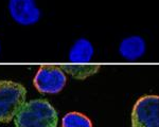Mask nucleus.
I'll use <instances>...</instances> for the list:
<instances>
[{
  "label": "nucleus",
  "mask_w": 159,
  "mask_h": 127,
  "mask_svg": "<svg viewBox=\"0 0 159 127\" xmlns=\"http://www.w3.org/2000/svg\"><path fill=\"white\" fill-rule=\"evenodd\" d=\"M61 70L65 73H68L73 78L83 81L91 75H94L98 73L101 67L97 65L86 66V65H63L61 66Z\"/></svg>",
  "instance_id": "8"
},
{
  "label": "nucleus",
  "mask_w": 159,
  "mask_h": 127,
  "mask_svg": "<svg viewBox=\"0 0 159 127\" xmlns=\"http://www.w3.org/2000/svg\"><path fill=\"white\" fill-rule=\"evenodd\" d=\"M25 100L27 89L22 84L10 80L0 81V123H11Z\"/></svg>",
  "instance_id": "2"
},
{
  "label": "nucleus",
  "mask_w": 159,
  "mask_h": 127,
  "mask_svg": "<svg viewBox=\"0 0 159 127\" xmlns=\"http://www.w3.org/2000/svg\"><path fill=\"white\" fill-rule=\"evenodd\" d=\"M119 54L124 59L134 62L139 59L147 52V42L140 35L125 37L119 45Z\"/></svg>",
  "instance_id": "6"
},
{
  "label": "nucleus",
  "mask_w": 159,
  "mask_h": 127,
  "mask_svg": "<svg viewBox=\"0 0 159 127\" xmlns=\"http://www.w3.org/2000/svg\"><path fill=\"white\" fill-rule=\"evenodd\" d=\"M67 84V76L61 67L54 65H43L33 78V85L39 93L56 94Z\"/></svg>",
  "instance_id": "3"
},
{
  "label": "nucleus",
  "mask_w": 159,
  "mask_h": 127,
  "mask_svg": "<svg viewBox=\"0 0 159 127\" xmlns=\"http://www.w3.org/2000/svg\"><path fill=\"white\" fill-rule=\"evenodd\" d=\"M58 114L43 99L25 102L14 118L15 127H57Z\"/></svg>",
  "instance_id": "1"
},
{
  "label": "nucleus",
  "mask_w": 159,
  "mask_h": 127,
  "mask_svg": "<svg viewBox=\"0 0 159 127\" xmlns=\"http://www.w3.org/2000/svg\"><path fill=\"white\" fill-rule=\"evenodd\" d=\"M61 127H93L92 122L87 116L78 111H71L61 119Z\"/></svg>",
  "instance_id": "9"
},
{
  "label": "nucleus",
  "mask_w": 159,
  "mask_h": 127,
  "mask_svg": "<svg viewBox=\"0 0 159 127\" xmlns=\"http://www.w3.org/2000/svg\"><path fill=\"white\" fill-rule=\"evenodd\" d=\"M0 52H1V42H0Z\"/></svg>",
  "instance_id": "10"
},
{
  "label": "nucleus",
  "mask_w": 159,
  "mask_h": 127,
  "mask_svg": "<svg viewBox=\"0 0 159 127\" xmlns=\"http://www.w3.org/2000/svg\"><path fill=\"white\" fill-rule=\"evenodd\" d=\"M94 54V48L90 40L85 37H80L70 47L68 59L70 63H89Z\"/></svg>",
  "instance_id": "7"
},
{
  "label": "nucleus",
  "mask_w": 159,
  "mask_h": 127,
  "mask_svg": "<svg viewBox=\"0 0 159 127\" xmlns=\"http://www.w3.org/2000/svg\"><path fill=\"white\" fill-rule=\"evenodd\" d=\"M132 127H159V96L142 95L132 110Z\"/></svg>",
  "instance_id": "4"
},
{
  "label": "nucleus",
  "mask_w": 159,
  "mask_h": 127,
  "mask_svg": "<svg viewBox=\"0 0 159 127\" xmlns=\"http://www.w3.org/2000/svg\"><path fill=\"white\" fill-rule=\"evenodd\" d=\"M7 11L13 21L22 27L36 24L42 18L36 0H9Z\"/></svg>",
  "instance_id": "5"
}]
</instances>
